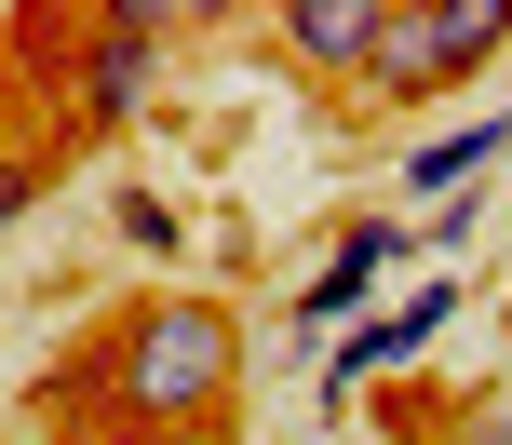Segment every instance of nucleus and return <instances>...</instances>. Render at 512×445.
<instances>
[{
    "label": "nucleus",
    "instance_id": "nucleus-2",
    "mask_svg": "<svg viewBox=\"0 0 512 445\" xmlns=\"http://www.w3.org/2000/svg\"><path fill=\"white\" fill-rule=\"evenodd\" d=\"M499 41H512V0H391L378 54H364V95L418 108V95H445V81H472Z\"/></svg>",
    "mask_w": 512,
    "mask_h": 445
},
{
    "label": "nucleus",
    "instance_id": "nucleus-11",
    "mask_svg": "<svg viewBox=\"0 0 512 445\" xmlns=\"http://www.w3.org/2000/svg\"><path fill=\"white\" fill-rule=\"evenodd\" d=\"M135 445H230V432H135Z\"/></svg>",
    "mask_w": 512,
    "mask_h": 445
},
{
    "label": "nucleus",
    "instance_id": "nucleus-5",
    "mask_svg": "<svg viewBox=\"0 0 512 445\" xmlns=\"http://www.w3.org/2000/svg\"><path fill=\"white\" fill-rule=\"evenodd\" d=\"M378 27H391V0H283V14H270V41L297 54V68H324V81H364Z\"/></svg>",
    "mask_w": 512,
    "mask_h": 445
},
{
    "label": "nucleus",
    "instance_id": "nucleus-8",
    "mask_svg": "<svg viewBox=\"0 0 512 445\" xmlns=\"http://www.w3.org/2000/svg\"><path fill=\"white\" fill-rule=\"evenodd\" d=\"M122 243H135V257H176V203H149V189H122Z\"/></svg>",
    "mask_w": 512,
    "mask_h": 445
},
{
    "label": "nucleus",
    "instance_id": "nucleus-4",
    "mask_svg": "<svg viewBox=\"0 0 512 445\" xmlns=\"http://www.w3.org/2000/svg\"><path fill=\"white\" fill-rule=\"evenodd\" d=\"M391 257H418L405 216H364V230H337V257L297 284V338H324V324H364V297L391 284Z\"/></svg>",
    "mask_w": 512,
    "mask_h": 445
},
{
    "label": "nucleus",
    "instance_id": "nucleus-10",
    "mask_svg": "<svg viewBox=\"0 0 512 445\" xmlns=\"http://www.w3.org/2000/svg\"><path fill=\"white\" fill-rule=\"evenodd\" d=\"M459 445H512V405H472V432Z\"/></svg>",
    "mask_w": 512,
    "mask_h": 445
},
{
    "label": "nucleus",
    "instance_id": "nucleus-1",
    "mask_svg": "<svg viewBox=\"0 0 512 445\" xmlns=\"http://www.w3.org/2000/svg\"><path fill=\"white\" fill-rule=\"evenodd\" d=\"M81 378H95L135 432H216L230 419V378H243V324L216 311V297H135L95 338Z\"/></svg>",
    "mask_w": 512,
    "mask_h": 445
},
{
    "label": "nucleus",
    "instance_id": "nucleus-9",
    "mask_svg": "<svg viewBox=\"0 0 512 445\" xmlns=\"http://www.w3.org/2000/svg\"><path fill=\"white\" fill-rule=\"evenodd\" d=\"M27 203H41V162H0V230H14Z\"/></svg>",
    "mask_w": 512,
    "mask_h": 445
},
{
    "label": "nucleus",
    "instance_id": "nucleus-3",
    "mask_svg": "<svg viewBox=\"0 0 512 445\" xmlns=\"http://www.w3.org/2000/svg\"><path fill=\"white\" fill-rule=\"evenodd\" d=\"M445 311H459V284H418V297H391V311H364V324H337V351H324V392H364V378H391L405 351H432L445 338Z\"/></svg>",
    "mask_w": 512,
    "mask_h": 445
},
{
    "label": "nucleus",
    "instance_id": "nucleus-7",
    "mask_svg": "<svg viewBox=\"0 0 512 445\" xmlns=\"http://www.w3.org/2000/svg\"><path fill=\"white\" fill-rule=\"evenodd\" d=\"M512 149V108H486V122L432 135V149H405V203H459V189H486V162Z\"/></svg>",
    "mask_w": 512,
    "mask_h": 445
},
{
    "label": "nucleus",
    "instance_id": "nucleus-6",
    "mask_svg": "<svg viewBox=\"0 0 512 445\" xmlns=\"http://www.w3.org/2000/svg\"><path fill=\"white\" fill-rule=\"evenodd\" d=\"M149 68H162V41L122 14V0H108V14H95V41H81V108H108V122H122V108L149 95Z\"/></svg>",
    "mask_w": 512,
    "mask_h": 445
}]
</instances>
